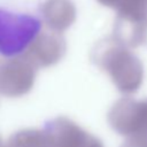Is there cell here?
Instances as JSON below:
<instances>
[{
  "mask_svg": "<svg viewBox=\"0 0 147 147\" xmlns=\"http://www.w3.org/2000/svg\"><path fill=\"white\" fill-rule=\"evenodd\" d=\"M38 68L24 55H17L0 64V94L20 98L28 94L36 80Z\"/></svg>",
  "mask_w": 147,
  "mask_h": 147,
  "instance_id": "3957f363",
  "label": "cell"
},
{
  "mask_svg": "<svg viewBox=\"0 0 147 147\" xmlns=\"http://www.w3.org/2000/svg\"><path fill=\"white\" fill-rule=\"evenodd\" d=\"M121 147H147V131L126 137Z\"/></svg>",
  "mask_w": 147,
  "mask_h": 147,
  "instance_id": "9c48e42d",
  "label": "cell"
},
{
  "mask_svg": "<svg viewBox=\"0 0 147 147\" xmlns=\"http://www.w3.org/2000/svg\"><path fill=\"white\" fill-rule=\"evenodd\" d=\"M52 147H105L102 141L68 117L59 116L45 123Z\"/></svg>",
  "mask_w": 147,
  "mask_h": 147,
  "instance_id": "5b68a950",
  "label": "cell"
},
{
  "mask_svg": "<svg viewBox=\"0 0 147 147\" xmlns=\"http://www.w3.org/2000/svg\"><path fill=\"white\" fill-rule=\"evenodd\" d=\"M146 45H147V44H146Z\"/></svg>",
  "mask_w": 147,
  "mask_h": 147,
  "instance_id": "8fae6325",
  "label": "cell"
},
{
  "mask_svg": "<svg viewBox=\"0 0 147 147\" xmlns=\"http://www.w3.org/2000/svg\"><path fill=\"white\" fill-rule=\"evenodd\" d=\"M92 62L107 72L123 94L136 93L144 82V65L129 47L114 36L100 40L91 53Z\"/></svg>",
  "mask_w": 147,
  "mask_h": 147,
  "instance_id": "6da1fadb",
  "label": "cell"
},
{
  "mask_svg": "<svg viewBox=\"0 0 147 147\" xmlns=\"http://www.w3.org/2000/svg\"><path fill=\"white\" fill-rule=\"evenodd\" d=\"M0 147H6V144L3 142V140H2L1 137H0Z\"/></svg>",
  "mask_w": 147,
  "mask_h": 147,
  "instance_id": "30bf717a",
  "label": "cell"
},
{
  "mask_svg": "<svg viewBox=\"0 0 147 147\" xmlns=\"http://www.w3.org/2000/svg\"><path fill=\"white\" fill-rule=\"evenodd\" d=\"M67 51L63 36L55 31L39 32L23 55L37 68H47L62 60Z\"/></svg>",
  "mask_w": 147,
  "mask_h": 147,
  "instance_id": "8992f818",
  "label": "cell"
},
{
  "mask_svg": "<svg viewBox=\"0 0 147 147\" xmlns=\"http://www.w3.org/2000/svg\"><path fill=\"white\" fill-rule=\"evenodd\" d=\"M42 21L51 31L63 32L76 21V7L71 0H45L41 5Z\"/></svg>",
  "mask_w": 147,
  "mask_h": 147,
  "instance_id": "52a82bcc",
  "label": "cell"
},
{
  "mask_svg": "<svg viewBox=\"0 0 147 147\" xmlns=\"http://www.w3.org/2000/svg\"><path fill=\"white\" fill-rule=\"evenodd\" d=\"M6 147H52V144L44 130L24 129L13 133Z\"/></svg>",
  "mask_w": 147,
  "mask_h": 147,
  "instance_id": "ba28073f",
  "label": "cell"
},
{
  "mask_svg": "<svg viewBox=\"0 0 147 147\" xmlns=\"http://www.w3.org/2000/svg\"><path fill=\"white\" fill-rule=\"evenodd\" d=\"M41 29V21L29 14H14L0 8V53L17 56L25 52Z\"/></svg>",
  "mask_w": 147,
  "mask_h": 147,
  "instance_id": "7a4b0ae2",
  "label": "cell"
},
{
  "mask_svg": "<svg viewBox=\"0 0 147 147\" xmlns=\"http://www.w3.org/2000/svg\"><path fill=\"white\" fill-rule=\"evenodd\" d=\"M107 121L110 127L121 136L129 137L147 131V100L121 98L108 111Z\"/></svg>",
  "mask_w": 147,
  "mask_h": 147,
  "instance_id": "277c9868",
  "label": "cell"
}]
</instances>
